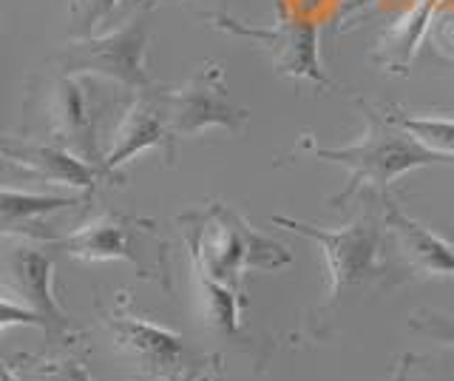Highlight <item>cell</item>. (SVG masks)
I'll return each mask as SVG.
<instances>
[{"label":"cell","mask_w":454,"mask_h":381,"mask_svg":"<svg viewBox=\"0 0 454 381\" xmlns=\"http://www.w3.org/2000/svg\"><path fill=\"white\" fill-rule=\"evenodd\" d=\"M193 274L207 276L241 293L247 271H276L290 265V250L259 234L253 225L224 202H210L179 217Z\"/></svg>","instance_id":"cell-1"},{"label":"cell","mask_w":454,"mask_h":381,"mask_svg":"<svg viewBox=\"0 0 454 381\" xmlns=\"http://www.w3.org/2000/svg\"><path fill=\"white\" fill-rule=\"evenodd\" d=\"M361 108L366 115V131L355 146H344V148L307 146L312 151V157L349 168L347 188L330 200L333 208H340L361 191H378L383 196L397 177L406 171H415V168L454 165L451 157H443V154H437L432 148H426L423 143H418L403 125H397L392 120V115L383 117L375 108H369L366 103H361Z\"/></svg>","instance_id":"cell-2"},{"label":"cell","mask_w":454,"mask_h":381,"mask_svg":"<svg viewBox=\"0 0 454 381\" xmlns=\"http://www.w3.org/2000/svg\"><path fill=\"white\" fill-rule=\"evenodd\" d=\"M273 225L312 239L321 248V257L326 262L330 288H326V299L321 302V307L312 314V330L324 321H333L347 296L372 288L383 276V271H387L380 259L383 234L380 225L372 219H358L338 231H326L293 217H273Z\"/></svg>","instance_id":"cell-3"},{"label":"cell","mask_w":454,"mask_h":381,"mask_svg":"<svg viewBox=\"0 0 454 381\" xmlns=\"http://www.w3.org/2000/svg\"><path fill=\"white\" fill-rule=\"evenodd\" d=\"M148 26L142 18L125 20L106 35H85L60 52L63 75L97 77L131 94H148L153 80L148 75Z\"/></svg>","instance_id":"cell-4"},{"label":"cell","mask_w":454,"mask_h":381,"mask_svg":"<svg viewBox=\"0 0 454 381\" xmlns=\"http://www.w3.org/2000/svg\"><path fill=\"white\" fill-rule=\"evenodd\" d=\"M153 97L165 115L168 134L174 146L179 139L199 137L210 129L239 134L245 131V125L250 120V111L233 103V97L227 94L224 66L216 60L202 63L199 72L191 75L182 86L162 89Z\"/></svg>","instance_id":"cell-5"},{"label":"cell","mask_w":454,"mask_h":381,"mask_svg":"<svg viewBox=\"0 0 454 381\" xmlns=\"http://www.w3.org/2000/svg\"><path fill=\"white\" fill-rule=\"evenodd\" d=\"M103 324L111 345L131 361L148 381H191V350L174 330L153 324L142 316L125 314L120 307L103 310Z\"/></svg>","instance_id":"cell-6"},{"label":"cell","mask_w":454,"mask_h":381,"mask_svg":"<svg viewBox=\"0 0 454 381\" xmlns=\"http://www.w3.org/2000/svg\"><path fill=\"white\" fill-rule=\"evenodd\" d=\"M205 20H210L213 29L236 35L262 44L267 54L273 58L276 72L293 80H309L316 86H333L330 77L324 75V66L318 58V26L307 18H287L276 26H250L245 20H236L227 12H207Z\"/></svg>","instance_id":"cell-7"},{"label":"cell","mask_w":454,"mask_h":381,"mask_svg":"<svg viewBox=\"0 0 454 381\" xmlns=\"http://www.w3.org/2000/svg\"><path fill=\"white\" fill-rule=\"evenodd\" d=\"M0 285L18 302L46 316L60 330L63 342L80 336L54 296V262L32 239H0Z\"/></svg>","instance_id":"cell-8"},{"label":"cell","mask_w":454,"mask_h":381,"mask_svg":"<svg viewBox=\"0 0 454 381\" xmlns=\"http://www.w3.org/2000/svg\"><path fill=\"white\" fill-rule=\"evenodd\" d=\"M148 234H156L151 219L117 214V210H99L97 217L82 222L68 236L57 239L54 245L80 262H128L139 276L153 279L137 250V236Z\"/></svg>","instance_id":"cell-9"},{"label":"cell","mask_w":454,"mask_h":381,"mask_svg":"<svg viewBox=\"0 0 454 381\" xmlns=\"http://www.w3.org/2000/svg\"><path fill=\"white\" fill-rule=\"evenodd\" d=\"M151 148H165V157L174 160V143H170L168 134V123L156 97L151 94H137L134 103L122 111L120 123L114 125L111 131V143L103 151V160H99V171L106 174L108 182H117L120 168L134 160L137 154L151 151Z\"/></svg>","instance_id":"cell-10"},{"label":"cell","mask_w":454,"mask_h":381,"mask_svg":"<svg viewBox=\"0 0 454 381\" xmlns=\"http://www.w3.org/2000/svg\"><path fill=\"white\" fill-rule=\"evenodd\" d=\"M46 111H49V129L57 143L74 151L80 160L99 168L103 151H99L97 143L94 111L89 103V94H85L82 77H68V75L57 77L49 89Z\"/></svg>","instance_id":"cell-11"},{"label":"cell","mask_w":454,"mask_h":381,"mask_svg":"<svg viewBox=\"0 0 454 381\" xmlns=\"http://www.w3.org/2000/svg\"><path fill=\"white\" fill-rule=\"evenodd\" d=\"M383 202V219L392 236V245L403 257L409 271L429 279H451L454 276V245L443 236L426 228L423 222L411 219L406 210L397 205L389 194L380 196Z\"/></svg>","instance_id":"cell-12"},{"label":"cell","mask_w":454,"mask_h":381,"mask_svg":"<svg viewBox=\"0 0 454 381\" xmlns=\"http://www.w3.org/2000/svg\"><path fill=\"white\" fill-rule=\"evenodd\" d=\"M0 160L23 168L37 179H49L54 186H71L85 194H94L99 182H108L97 165L80 160L74 151L60 143H26V139H0Z\"/></svg>","instance_id":"cell-13"},{"label":"cell","mask_w":454,"mask_h":381,"mask_svg":"<svg viewBox=\"0 0 454 381\" xmlns=\"http://www.w3.org/2000/svg\"><path fill=\"white\" fill-rule=\"evenodd\" d=\"M89 196H54L0 188V239H32V242L54 245L57 236L46 225V217L57 210L82 205Z\"/></svg>","instance_id":"cell-14"},{"label":"cell","mask_w":454,"mask_h":381,"mask_svg":"<svg viewBox=\"0 0 454 381\" xmlns=\"http://www.w3.org/2000/svg\"><path fill=\"white\" fill-rule=\"evenodd\" d=\"M196 285H199V302H202L207 328L216 330L219 336L239 338L241 336V293L199 274H196Z\"/></svg>","instance_id":"cell-15"},{"label":"cell","mask_w":454,"mask_h":381,"mask_svg":"<svg viewBox=\"0 0 454 381\" xmlns=\"http://www.w3.org/2000/svg\"><path fill=\"white\" fill-rule=\"evenodd\" d=\"M14 367L32 381H94L91 373L85 370L82 359H77L74 353H63V356H18Z\"/></svg>","instance_id":"cell-16"},{"label":"cell","mask_w":454,"mask_h":381,"mask_svg":"<svg viewBox=\"0 0 454 381\" xmlns=\"http://www.w3.org/2000/svg\"><path fill=\"white\" fill-rule=\"evenodd\" d=\"M392 115V111H389ZM392 120L423 143L426 148H432L443 157L454 160V117H411V115H392Z\"/></svg>","instance_id":"cell-17"},{"label":"cell","mask_w":454,"mask_h":381,"mask_svg":"<svg viewBox=\"0 0 454 381\" xmlns=\"http://www.w3.org/2000/svg\"><path fill=\"white\" fill-rule=\"evenodd\" d=\"M434 4H440V0H426L423 6H418V12H411L409 20H403L395 32H389V37H395V46H389L392 58H389L387 66H406L409 63V58L418 49L420 32H423L426 18H429V12H432Z\"/></svg>","instance_id":"cell-18"},{"label":"cell","mask_w":454,"mask_h":381,"mask_svg":"<svg viewBox=\"0 0 454 381\" xmlns=\"http://www.w3.org/2000/svg\"><path fill=\"white\" fill-rule=\"evenodd\" d=\"M9 328H37L43 333H49L51 338H60L63 342L60 330H57L43 314H37V310H32L18 299H12V296H0V336Z\"/></svg>","instance_id":"cell-19"},{"label":"cell","mask_w":454,"mask_h":381,"mask_svg":"<svg viewBox=\"0 0 454 381\" xmlns=\"http://www.w3.org/2000/svg\"><path fill=\"white\" fill-rule=\"evenodd\" d=\"M409 328L454 347V316L443 314V310H418V314H411Z\"/></svg>","instance_id":"cell-20"},{"label":"cell","mask_w":454,"mask_h":381,"mask_svg":"<svg viewBox=\"0 0 454 381\" xmlns=\"http://www.w3.org/2000/svg\"><path fill=\"white\" fill-rule=\"evenodd\" d=\"M120 6V0H71V15L77 18L82 35H94Z\"/></svg>","instance_id":"cell-21"},{"label":"cell","mask_w":454,"mask_h":381,"mask_svg":"<svg viewBox=\"0 0 454 381\" xmlns=\"http://www.w3.org/2000/svg\"><path fill=\"white\" fill-rule=\"evenodd\" d=\"M0 381H18V376H14V367L0 361Z\"/></svg>","instance_id":"cell-22"},{"label":"cell","mask_w":454,"mask_h":381,"mask_svg":"<svg viewBox=\"0 0 454 381\" xmlns=\"http://www.w3.org/2000/svg\"><path fill=\"white\" fill-rule=\"evenodd\" d=\"M156 4H162V0H134V6H137V9H151V6H156Z\"/></svg>","instance_id":"cell-23"},{"label":"cell","mask_w":454,"mask_h":381,"mask_svg":"<svg viewBox=\"0 0 454 381\" xmlns=\"http://www.w3.org/2000/svg\"><path fill=\"white\" fill-rule=\"evenodd\" d=\"M191 381H196V378H191Z\"/></svg>","instance_id":"cell-24"}]
</instances>
